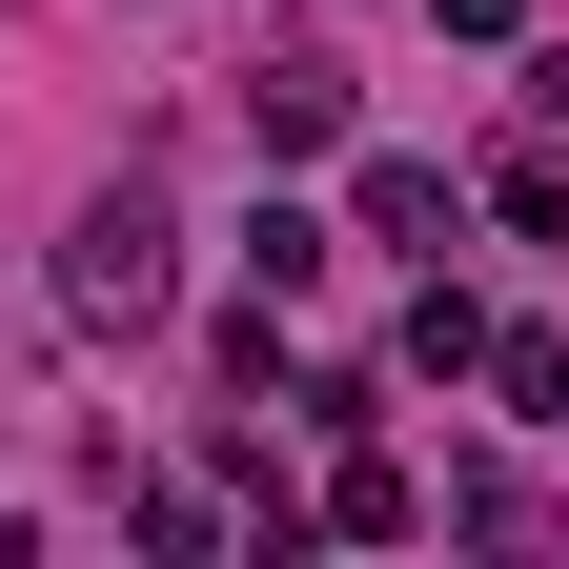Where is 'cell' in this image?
<instances>
[{
	"label": "cell",
	"mask_w": 569,
	"mask_h": 569,
	"mask_svg": "<svg viewBox=\"0 0 569 569\" xmlns=\"http://www.w3.org/2000/svg\"><path fill=\"white\" fill-rule=\"evenodd\" d=\"M387 367H407V387H468V367H488V306H468V284H427V306H407V346H387Z\"/></svg>",
	"instance_id": "8992f818"
},
{
	"label": "cell",
	"mask_w": 569,
	"mask_h": 569,
	"mask_svg": "<svg viewBox=\"0 0 569 569\" xmlns=\"http://www.w3.org/2000/svg\"><path fill=\"white\" fill-rule=\"evenodd\" d=\"M163 284H183L163 183H102V203H82V244H61V306H82V326H163Z\"/></svg>",
	"instance_id": "6da1fadb"
},
{
	"label": "cell",
	"mask_w": 569,
	"mask_h": 569,
	"mask_svg": "<svg viewBox=\"0 0 569 569\" xmlns=\"http://www.w3.org/2000/svg\"><path fill=\"white\" fill-rule=\"evenodd\" d=\"M427 21H448V41H509V21H529V0H427Z\"/></svg>",
	"instance_id": "30bf717a"
},
{
	"label": "cell",
	"mask_w": 569,
	"mask_h": 569,
	"mask_svg": "<svg viewBox=\"0 0 569 569\" xmlns=\"http://www.w3.org/2000/svg\"><path fill=\"white\" fill-rule=\"evenodd\" d=\"M326 264H346V224H306V203H284V183H264V224H244V284H284V306H306V284H326Z\"/></svg>",
	"instance_id": "52a82bcc"
},
{
	"label": "cell",
	"mask_w": 569,
	"mask_h": 569,
	"mask_svg": "<svg viewBox=\"0 0 569 569\" xmlns=\"http://www.w3.org/2000/svg\"><path fill=\"white\" fill-rule=\"evenodd\" d=\"M427 529H468V549H549V488H529V468H448V488H427Z\"/></svg>",
	"instance_id": "5b68a950"
},
{
	"label": "cell",
	"mask_w": 569,
	"mask_h": 569,
	"mask_svg": "<svg viewBox=\"0 0 569 569\" xmlns=\"http://www.w3.org/2000/svg\"><path fill=\"white\" fill-rule=\"evenodd\" d=\"M244 122H264V163H346V82H326V61H264Z\"/></svg>",
	"instance_id": "3957f363"
},
{
	"label": "cell",
	"mask_w": 569,
	"mask_h": 569,
	"mask_svg": "<svg viewBox=\"0 0 569 569\" xmlns=\"http://www.w3.org/2000/svg\"><path fill=\"white\" fill-rule=\"evenodd\" d=\"M306 509H326V549H427V468H387L367 427H346V468L306 488Z\"/></svg>",
	"instance_id": "7a4b0ae2"
},
{
	"label": "cell",
	"mask_w": 569,
	"mask_h": 569,
	"mask_svg": "<svg viewBox=\"0 0 569 569\" xmlns=\"http://www.w3.org/2000/svg\"><path fill=\"white\" fill-rule=\"evenodd\" d=\"M488 387H509L529 427H569V346H549V326H488Z\"/></svg>",
	"instance_id": "9c48e42d"
},
{
	"label": "cell",
	"mask_w": 569,
	"mask_h": 569,
	"mask_svg": "<svg viewBox=\"0 0 569 569\" xmlns=\"http://www.w3.org/2000/svg\"><path fill=\"white\" fill-rule=\"evenodd\" d=\"M488 224H529V244H569V163H549V142H509V163H488Z\"/></svg>",
	"instance_id": "ba28073f"
},
{
	"label": "cell",
	"mask_w": 569,
	"mask_h": 569,
	"mask_svg": "<svg viewBox=\"0 0 569 569\" xmlns=\"http://www.w3.org/2000/svg\"><path fill=\"white\" fill-rule=\"evenodd\" d=\"M346 244H448V163H346Z\"/></svg>",
	"instance_id": "277c9868"
}]
</instances>
